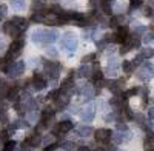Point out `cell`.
<instances>
[{
    "mask_svg": "<svg viewBox=\"0 0 154 151\" xmlns=\"http://www.w3.org/2000/svg\"><path fill=\"white\" fill-rule=\"evenodd\" d=\"M3 31H5L8 36L14 37V39H17V37H20V28L14 23V22H6L5 25H3Z\"/></svg>",
    "mask_w": 154,
    "mask_h": 151,
    "instance_id": "1",
    "label": "cell"
},
{
    "mask_svg": "<svg viewBox=\"0 0 154 151\" xmlns=\"http://www.w3.org/2000/svg\"><path fill=\"white\" fill-rule=\"evenodd\" d=\"M23 71H25V63L23 62H16V63H13V65H9V68H8V74L13 76V77L20 76Z\"/></svg>",
    "mask_w": 154,
    "mask_h": 151,
    "instance_id": "2",
    "label": "cell"
},
{
    "mask_svg": "<svg viewBox=\"0 0 154 151\" xmlns=\"http://www.w3.org/2000/svg\"><path fill=\"white\" fill-rule=\"evenodd\" d=\"M96 140L100 142V143H106L108 140H110L111 137V131L110 130H105V128H102V130H97L96 131Z\"/></svg>",
    "mask_w": 154,
    "mask_h": 151,
    "instance_id": "3",
    "label": "cell"
},
{
    "mask_svg": "<svg viewBox=\"0 0 154 151\" xmlns=\"http://www.w3.org/2000/svg\"><path fill=\"white\" fill-rule=\"evenodd\" d=\"M32 83H34V88L37 89V91H42V89L46 86V82H45L43 76L42 74H34V77H32Z\"/></svg>",
    "mask_w": 154,
    "mask_h": 151,
    "instance_id": "4",
    "label": "cell"
},
{
    "mask_svg": "<svg viewBox=\"0 0 154 151\" xmlns=\"http://www.w3.org/2000/svg\"><path fill=\"white\" fill-rule=\"evenodd\" d=\"M117 43H123L128 39V28L126 26H117Z\"/></svg>",
    "mask_w": 154,
    "mask_h": 151,
    "instance_id": "5",
    "label": "cell"
},
{
    "mask_svg": "<svg viewBox=\"0 0 154 151\" xmlns=\"http://www.w3.org/2000/svg\"><path fill=\"white\" fill-rule=\"evenodd\" d=\"M45 34H46V31H43V29H36V31L32 32V42L34 43L45 42Z\"/></svg>",
    "mask_w": 154,
    "mask_h": 151,
    "instance_id": "6",
    "label": "cell"
},
{
    "mask_svg": "<svg viewBox=\"0 0 154 151\" xmlns=\"http://www.w3.org/2000/svg\"><path fill=\"white\" fill-rule=\"evenodd\" d=\"M57 128L60 130V133H68V131L73 130V122L71 120H63V122L59 123Z\"/></svg>",
    "mask_w": 154,
    "mask_h": 151,
    "instance_id": "7",
    "label": "cell"
},
{
    "mask_svg": "<svg viewBox=\"0 0 154 151\" xmlns=\"http://www.w3.org/2000/svg\"><path fill=\"white\" fill-rule=\"evenodd\" d=\"M73 83H74V79H73V76H69V77H66L65 80L62 82V89L60 91L62 93H65V91H68V89L73 86Z\"/></svg>",
    "mask_w": 154,
    "mask_h": 151,
    "instance_id": "8",
    "label": "cell"
},
{
    "mask_svg": "<svg viewBox=\"0 0 154 151\" xmlns=\"http://www.w3.org/2000/svg\"><path fill=\"white\" fill-rule=\"evenodd\" d=\"M57 36H59V32L56 29L46 31V34H45V42H54V40H57Z\"/></svg>",
    "mask_w": 154,
    "mask_h": 151,
    "instance_id": "9",
    "label": "cell"
},
{
    "mask_svg": "<svg viewBox=\"0 0 154 151\" xmlns=\"http://www.w3.org/2000/svg\"><path fill=\"white\" fill-rule=\"evenodd\" d=\"M13 22L16 23L20 29H23V28H26L28 26V22H26V19H23V17H13Z\"/></svg>",
    "mask_w": 154,
    "mask_h": 151,
    "instance_id": "10",
    "label": "cell"
},
{
    "mask_svg": "<svg viewBox=\"0 0 154 151\" xmlns=\"http://www.w3.org/2000/svg\"><path fill=\"white\" fill-rule=\"evenodd\" d=\"M40 140H42V139H40L39 134H34V136H31V137H28V142L31 146H37L40 143Z\"/></svg>",
    "mask_w": 154,
    "mask_h": 151,
    "instance_id": "11",
    "label": "cell"
},
{
    "mask_svg": "<svg viewBox=\"0 0 154 151\" xmlns=\"http://www.w3.org/2000/svg\"><path fill=\"white\" fill-rule=\"evenodd\" d=\"M122 68H123V73H126V74H131V73H133V63L128 62V60H123Z\"/></svg>",
    "mask_w": 154,
    "mask_h": 151,
    "instance_id": "12",
    "label": "cell"
},
{
    "mask_svg": "<svg viewBox=\"0 0 154 151\" xmlns=\"http://www.w3.org/2000/svg\"><path fill=\"white\" fill-rule=\"evenodd\" d=\"M8 86H6V82L5 80H0V99H3V97L6 96V93H8Z\"/></svg>",
    "mask_w": 154,
    "mask_h": 151,
    "instance_id": "13",
    "label": "cell"
},
{
    "mask_svg": "<svg viewBox=\"0 0 154 151\" xmlns=\"http://www.w3.org/2000/svg\"><path fill=\"white\" fill-rule=\"evenodd\" d=\"M140 56L143 59H151L153 56H154V51L151 50V48H143V50H142V52H140Z\"/></svg>",
    "mask_w": 154,
    "mask_h": 151,
    "instance_id": "14",
    "label": "cell"
},
{
    "mask_svg": "<svg viewBox=\"0 0 154 151\" xmlns=\"http://www.w3.org/2000/svg\"><path fill=\"white\" fill-rule=\"evenodd\" d=\"M6 96H8V99L9 100H14V102H17V88H11L8 89V93H6Z\"/></svg>",
    "mask_w": 154,
    "mask_h": 151,
    "instance_id": "15",
    "label": "cell"
},
{
    "mask_svg": "<svg viewBox=\"0 0 154 151\" xmlns=\"http://www.w3.org/2000/svg\"><path fill=\"white\" fill-rule=\"evenodd\" d=\"M91 133H93V128H89V126H82L80 130H79V134L83 136V137H85V136L88 137V136L91 134Z\"/></svg>",
    "mask_w": 154,
    "mask_h": 151,
    "instance_id": "16",
    "label": "cell"
},
{
    "mask_svg": "<svg viewBox=\"0 0 154 151\" xmlns=\"http://www.w3.org/2000/svg\"><path fill=\"white\" fill-rule=\"evenodd\" d=\"M8 68H9V62L6 59H0V70L3 73H8Z\"/></svg>",
    "mask_w": 154,
    "mask_h": 151,
    "instance_id": "17",
    "label": "cell"
},
{
    "mask_svg": "<svg viewBox=\"0 0 154 151\" xmlns=\"http://www.w3.org/2000/svg\"><path fill=\"white\" fill-rule=\"evenodd\" d=\"M54 109L52 108H45L43 109V114H42V119H46L48 120V117H51V116H54Z\"/></svg>",
    "mask_w": 154,
    "mask_h": 151,
    "instance_id": "18",
    "label": "cell"
},
{
    "mask_svg": "<svg viewBox=\"0 0 154 151\" xmlns=\"http://www.w3.org/2000/svg\"><path fill=\"white\" fill-rule=\"evenodd\" d=\"M89 74H91V70H89V68L88 66H82L80 68V70H79V76H80V77H86V76H89Z\"/></svg>",
    "mask_w": 154,
    "mask_h": 151,
    "instance_id": "19",
    "label": "cell"
},
{
    "mask_svg": "<svg viewBox=\"0 0 154 151\" xmlns=\"http://www.w3.org/2000/svg\"><path fill=\"white\" fill-rule=\"evenodd\" d=\"M31 20H32V22H37V23H39V22H43V20H45V17H43V14H42V13H36V14H32Z\"/></svg>",
    "mask_w": 154,
    "mask_h": 151,
    "instance_id": "20",
    "label": "cell"
},
{
    "mask_svg": "<svg viewBox=\"0 0 154 151\" xmlns=\"http://www.w3.org/2000/svg\"><path fill=\"white\" fill-rule=\"evenodd\" d=\"M14 148H16V142L14 140H8L5 143V148H3V151H13Z\"/></svg>",
    "mask_w": 154,
    "mask_h": 151,
    "instance_id": "21",
    "label": "cell"
},
{
    "mask_svg": "<svg viewBox=\"0 0 154 151\" xmlns=\"http://www.w3.org/2000/svg\"><path fill=\"white\" fill-rule=\"evenodd\" d=\"M102 9H103V13L105 14H111V5H110V2H102Z\"/></svg>",
    "mask_w": 154,
    "mask_h": 151,
    "instance_id": "22",
    "label": "cell"
},
{
    "mask_svg": "<svg viewBox=\"0 0 154 151\" xmlns=\"http://www.w3.org/2000/svg\"><path fill=\"white\" fill-rule=\"evenodd\" d=\"M46 54L50 56V57H52V59H57L59 52L56 51V50H54V48H52V46H50V48H48V50H46Z\"/></svg>",
    "mask_w": 154,
    "mask_h": 151,
    "instance_id": "23",
    "label": "cell"
},
{
    "mask_svg": "<svg viewBox=\"0 0 154 151\" xmlns=\"http://www.w3.org/2000/svg\"><path fill=\"white\" fill-rule=\"evenodd\" d=\"M102 77H103V73H102V71H100L99 68H97V70H94V74H93V79H94V80H100Z\"/></svg>",
    "mask_w": 154,
    "mask_h": 151,
    "instance_id": "24",
    "label": "cell"
},
{
    "mask_svg": "<svg viewBox=\"0 0 154 151\" xmlns=\"http://www.w3.org/2000/svg\"><path fill=\"white\" fill-rule=\"evenodd\" d=\"M74 146H76V145H74L73 142H65L62 148H63V150H66V151H73V150H74Z\"/></svg>",
    "mask_w": 154,
    "mask_h": 151,
    "instance_id": "25",
    "label": "cell"
},
{
    "mask_svg": "<svg viewBox=\"0 0 154 151\" xmlns=\"http://www.w3.org/2000/svg\"><path fill=\"white\" fill-rule=\"evenodd\" d=\"M108 25H110L111 28H117L119 26V17H111V20H110Z\"/></svg>",
    "mask_w": 154,
    "mask_h": 151,
    "instance_id": "26",
    "label": "cell"
},
{
    "mask_svg": "<svg viewBox=\"0 0 154 151\" xmlns=\"http://www.w3.org/2000/svg\"><path fill=\"white\" fill-rule=\"evenodd\" d=\"M51 13H52V14H57V16H60V14L63 13V9L60 8L59 5H54V6H52V8H51Z\"/></svg>",
    "mask_w": 154,
    "mask_h": 151,
    "instance_id": "27",
    "label": "cell"
},
{
    "mask_svg": "<svg viewBox=\"0 0 154 151\" xmlns=\"http://www.w3.org/2000/svg\"><path fill=\"white\" fill-rule=\"evenodd\" d=\"M94 59H96V54H88V56H85V57L82 59V62H83V63H88V62H93Z\"/></svg>",
    "mask_w": 154,
    "mask_h": 151,
    "instance_id": "28",
    "label": "cell"
},
{
    "mask_svg": "<svg viewBox=\"0 0 154 151\" xmlns=\"http://www.w3.org/2000/svg\"><path fill=\"white\" fill-rule=\"evenodd\" d=\"M60 93H62V91H51L50 94H48V99H51V100H56V99H57V96H59V94Z\"/></svg>",
    "mask_w": 154,
    "mask_h": 151,
    "instance_id": "29",
    "label": "cell"
},
{
    "mask_svg": "<svg viewBox=\"0 0 154 151\" xmlns=\"http://www.w3.org/2000/svg\"><path fill=\"white\" fill-rule=\"evenodd\" d=\"M130 50H131V46L128 43H125V45H122V48H120V52H122V54H126Z\"/></svg>",
    "mask_w": 154,
    "mask_h": 151,
    "instance_id": "30",
    "label": "cell"
},
{
    "mask_svg": "<svg viewBox=\"0 0 154 151\" xmlns=\"http://www.w3.org/2000/svg\"><path fill=\"white\" fill-rule=\"evenodd\" d=\"M57 143H50V145H48V146H45V150L43 151H54L56 148H57Z\"/></svg>",
    "mask_w": 154,
    "mask_h": 151,
    "instance_id": "31",
    "label": "cell"
},
{
    "mask_svg": "<svg viewBox=\"0 0 154 151\" xmlns=\"http://www.w3.org/2000/svg\"><path fill=\"white\" fill-rule=\"evenodd\" d=\"M8 134H9L8 130H3L2 133H0V139H2V140H6V139H8Z\"/></svg>",
    "mask_w": 154,
    "mask_h": 151,
    "instance_id": "32",
    "label": "cell"
},
{
    "mask_svg": "<svg viewBox=\"0 0 154 151\" xmlns=\"http://www.w3.org/2000/svg\"><path fill=\"white\" fill-rule=\"evenodd\" d=\"M137 93H139V89H137V88H131L130 91H128V93L125 94V96H126V97H128V96H136Z\"/></svg>",
    "mask_w": 154,
    "mask_h": 151,
    "instance_id": "33",
    "label": "cell"
},
{
    "mask_svg": "<svg viewBox=\"0 0 154 151\" xmlns=\"http://www.w3.org/2000/svg\"><path fill=\"white\" fill-rule=\"evenodd\" d=\"M143 14H145L146 17H151V16H153V9H151V8H145V13H143Z\"/></svg>",
    "mask_w": 154,
    "mask_h": 151,
    "instance_id": "34",
    "label": "cell"
},
{
    "mask_svg": "<svg viewBox=\"0 0 154 151\" xmlns=\"http://www.w3.org/2000/svg\"><path fill=\"white\" fill-rule=\"evenodd\" d=\"M151 40H153V36H151V34H146L145 39H143V42H145V43H149Z\"/></svg>",
    "mask_w": 154,
    "mask_h": 151,
    "instance_id": "35",
    "label": "cell"
},
{
    "mask_svg": "<svg viewBox=\"0 0 154 151\" xmlns=\"http://www.w3.org/2000/svg\"><path fill=\"white\" fill-rule=\"evenodd\" d=\"M148 114H149V117H151V119H154V108L149 109V113H148Z\"/></svg>",
    "mask_w": 154,
    "mask_h": 151,
    "instance_id": "36",
    "label": "cell"
},
{
    "mask_svg": "<svg viewBox=\"0 0 154 151\" xmlns=\"http://www.w3.org/2000/svg\"><path fill=\"white\" fill-rule=\"evenodd\" d=\"M79 151H89V150L86 148V146H80V150H79Z\"/></svg>",
    "mask_w": 154,
    "mask_h": 151,
    "instance_id": "37",
    "label": "cell"
},
{
    "mask_svg": "<svg viewBox=\"0 0 154 151\" xmlns=\"http://www.w3.org/2000/svg\"><path fill=\"white\" fill-rule=\"evenodd\" d=\"M105 2H110L111 3V2H114V0H105Z\"/></svg>",
    "mask_w": 154,
    "mask_h": 151,
    "instance_id": "38",
    "label": "cell"
}]
</instances>
